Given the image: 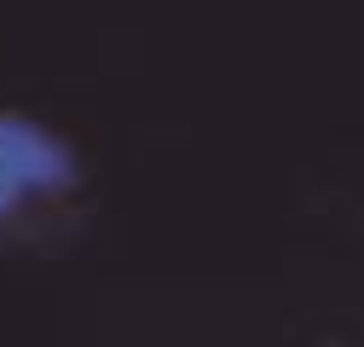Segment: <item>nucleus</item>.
Instances as JSON below:
<instances>
[{"mask_svg": "<svg viewBox=\"0 0 364 347\" xmlns=\"http://www.w3.org/2000/svg\"><path fill=\"white\" fill-rule=\"evenodd\" d=\"M75 180V156L58 134L35 127L23 116H0V220L35 191H58Z\"/></svg>", "mask_w": 364, "mask_h": 347, "instance_id": "1", "label": "nucleus"}]
</instances>
